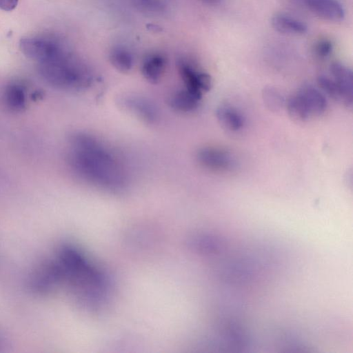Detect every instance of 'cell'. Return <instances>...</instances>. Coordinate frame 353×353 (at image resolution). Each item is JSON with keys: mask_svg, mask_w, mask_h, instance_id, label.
<instances>
[{"mask_svg": "<svg viewBox=\"0 0 353 353\" xmlns=\"http://www.w3.org/2000/svg\"><path fill=\"white\" fill-rule=\"evenodd\" d=\"M69 164L82 180L108 190H122L127 175L116 154L96 137L75 132L69 139Z\"/></svg>", "mask_w": 353, "mask_h": 353, "instance_id": "cell-1", "label": "cell"}, {"mask_svg": "<svg viewBox=\"0 0 353 353\" xmlns=\"http://www.w3.org/2000/svg\"><path fill=\"white\" fill-rule=\"evenodd\" d=\"M39 71L48 83L64 90H85L94 81L87 65L67 50L50 61L39 63Z\"/></svg>", "mask_w": 353, "mask_h": 353, "instance_id": "cell-2", "label": "cell"}, {"mask_svg": "<svg viewBox=\"0 0 353 353\" xmlns=\"http://www.w3.org/2000/svg\"><path fill=\"white\" fill-rule=\"evenodd\" d=\"M19 47L26 57L39 63L50 61L65 51L59 41L46 37L22 38Z\"/></svg>", "mask_w": 353, "mask_h": 353, "instance_id": "cell-3", "label": "cell"}, {"mask_svg": "<svg viewBox=\"0 0 353 353\" xmlns=\"http://www.w3.org/2000/svg\"><path fill=\"white\" fill-rule=\"evenodd\" d=\"M196 159L203 167L213 171L230 172L237 168V161L232 154L216 148H201Z\"/></svg>", "mask_w": 353, "mask_h": 353, "instance_id": "cell-4", "label": "cell"}, {"mask_svg": "<svg viewBox=\"0 0 353 353\" xmlns=\"http://www.w3.org/2000/svg\"><path fill=\"white\" fill-rule=\"evenodd\" d=\"M179 74L184 82L185 88L201 94L208 91L212 86L210 76L196 70L190 63L184 59L177 62Z\"/></svg>", "mask_w": 353, "mask_h": 353, "instance_id": "cell-5", "label": "cell"}, {"mask_svg": "<svg viewBox=\"0 0 353 353\" xmlns=\"http://www.w3.org/2000/svg\"><path fill=\"white\" fill-rule=\"evenodd\" d=\"M120 103L125 110L145 123H154L159 119L157 107L144 97L130 94L122 98Z\"/></svg>", "mask_w": 353, "mask_h": 353, "instance_id": "cell-6", "label": "cell"}, {"mask_svg": "<svg viewBox=\"0 0 353 353\" xmlns=\"http://www.w3.org/2000/svg\"><path fill=\"white\" fill-rule=\"evenodd\" d=\"M332 78L336 82L340 91V102L345 107L352 108L353 104L352 72L345 65L334 62L330 67Z\"/></svg>", "mask_w": 353, "mask_h": 353, "instance_id": "cell-7", "label": "cell"}, {"mask_svg": "<svg viewBox=\"0 0 353 353\" xmlns=\"http://www.w3.org/2000/svg\"><path fill=\"white\" fill-rule=\"evenodd\" d=\"M304 2L310 10L325 20L339 22L345 17L343 8L336 0H304Z\"/></svg>", "mask_w": 353, "mask_h": 353, "instance_id": "cell-8", "label": "cell"}, {"mask_svg": "<svg viewBox=\"0 0 353 353\" xmlns=\"http://www.w3.org/2000/svg\"><path fill=\"white\" fill-rule=\"evenodd\" d=\"M199 94L187 88L173 92L168 97L170 108L180 112H190L196 110L201 99Z\"/></svg>", "mask_w": 353, "mask_h": 353, "instance_id": "cell-9", "label": "cell"}, {"mask_svg": "<svg viewBox=\"0 0 353 353\" xmlns=\"http://www.w3.org/2000/svg\"><path fill=\"white\" fill-rule=\"evenodd\" d=\"M167 59L159 53L148 55L143 59L141 65V73L143 77L150 83H159L166 68Z\"/></svg>", "mask_w": 353, "mask_h": 353, "instance_id": "cell-10", "label": "cell"}, {"mask_svg": "<svg viewBox=\"0 0 353 353\" xmlns=\"http://www.w3.org/2000/svg\"><path fill=\"white\" fill-rule=\"evenodd\" d=\"M296 93L300 96L312 116L323 114L327 105L324 94L310 85L302 86Z\"/></svg>", "mask_w": 353, "mask_h": 353, "instance_id": "cell-11", "label": "cell"}, {"mask_svg": "<svg viewBox=\"0 0 353 353\" xmlns=\"http://www.w3.org/2000/svg\"><path fill=\"white\" fill-rule=\"evenodd\" d=\"M271 25L276 32L290 35H301L307 30L301 21L284 14H276L271 19Z\"/></svg>", "mask_w": 353, "mask_h": 353, "instance_id": "cell-12", "label": "cell"}, {"mask_svg": "<svg viewBox=\"0 0 353 353\" xmlns=\"http://www.w3.org/2000/svg\"><path fill=\"white\" fill-rule=\"evenodd\" d=\"M6 106L13 112H21L26 106V97L23 86L17 83L7 85L3 94Z\"/></svg>", "mask_w": 353, "mask_h": 353, "instance_id": "cell-13", "label": "cell"}, {"mask_svg": "<svg viewBox=\"0 0 353 353\" xmlns=\"http://www.w3.org/2000/svg\"><path fill=\"white\" fill-rule=\"evenodd\" d=\"M216 114L219 123L228 130L236 132L243 126L242 115L231 106L221 105L217 108Z\"/></svg>", "mask_w": 353, "mask_h": 353, "instance_id": "cell-14", "label": "cell"}, {"mask_svg": "<svg viewBox=\"0 0 353 353\" xmlns=\"http://www.w3.org/2000/svg\"><path fill=\"white\" fill-rule=\"evenodd\" d=\"M109 59L114 68L121 72H129L133 65V58L130 52L122 47L113 48Z\"/></svg>", "mask_w": 353, "mask_h": 353, "instance_id": "cell-15", "label": "cell"}, {"mask_svg": "<svg viewBox=\"0 0 353 353\" xmlns=\"http://www.w3.org/2000/svg\"><path fill=\"white\" fill-rule=\"evenodd\" d=\"M287 109L290 117L297 121H304L312 117L305 104L297 93L289 98L287 102Z\"/></svg>", "mask_w": 353, "mask_h": 353, "instance_id": "cell-16", "label": "cell"}, {"mask_svg": "<svg viewBox=\"0 0 353 353\" xmlns=\"http://www.w3.org/2000/svg\"><path fill=\"white\" fill-rule=\"evenodd\" d=\"M319 87L327 94L336 101H340V91L334 80L327 75L320 74L317 78Z\"/></svg>", "mask_w": 353, "mask_h": 353, "instance_id": "cell-17", "label": "cell"}, {"mask_svg": "<svg viewBox=\"0 0 353 353\" xmlns=\"http://www.w3.org/2000/svg\"><path fill=\"white\" fill-rule=\"evenodd\" d=\"M263 99L265 103L271 109L277 110L283 106L284 98L275 88H268L263 91Z\"/></svg>", "mask_w": 353, "mask_h": 353, "instance_id": "cell-18", "label": "cell"}, {"mask_svg": "<svg viewBox=\"0 0 353 353\" xmlns=\"http://www.w3.org/2000/svg\"><path fill=\"white\" fill-rule=\"evenodd\" d=\"M332 48V42L327 39H322L316 43L314 51L319 57L326 58L331 54Z\"/></svg>", "mask_w": 353, "mask_h": 353, "instance_id": "cell-19", "label": "cell"}, {"mask_svg": "<svg viewBox=\"0 0 353 353\" xmlns=\"http://www.w3.org/2000/svg\"><path fill=\"white\" fill-rule=\"evenodd\" d=\"M19 0H0V9L4 11H11L14 10Z\"/></svg>", "mask_w": 353, "mask_h": 353, "instance_id": "cell-20", "label": "cell"}, {"mask_svg": "<svg viewBox=\"0 0 353 353\" xmlns=\"http://www.w3.org/2000/svg\"><path fill=\"white\" fill-rule=\"evenodd\" d=\"M204 1H209V0H204Z\"/></svg>", "mask_w": 353, "mask_h": 353, "instance_id": "cell-21", "label": "cell"}]
</instances>
